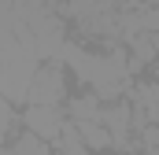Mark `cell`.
I'll return each mask as SVG.
<instances>
[{
    "label": "cell",
    "mask_w": 159,
    "mask_h": 155,
    "mask_svg": "<svg viewBox=\"0 0 159 155\" xmlns=\"http://www.w3.org/2000/svg\"><path fill=\"white\" fill-rule=\"evenodd\" d=\"M133 107H141L148 122H159V85H144L133 92Z\"/></svg>",
    "instance_id": "6"
},
{
    "label": "cell",
    "mask_w": 159,
    "mask_h": 155,
    "mask_svg": "<svg viewBox=\"0 0 159 155\" xmlns=\"http://www.w3.org/2000/svg\"><path fill=\"white\" fill-rule=\"evenodd\" d=\"M129 118H133V111H129V104H115V107H104V115H100V126L111 133V144L119 148V152H126L129 148Z\"/></svg>",
    "instance_id": "4"
},
{
    "label": "cell",
    "mask_w": 159,
    "mask_h": 155,
    "mask_svg": "<svg viewBox=\"0 0 159 155\" xmlns=\"http://www.w3.org/2000/svg\"><path fill=\"white\" fill-rule=\"evenodd\" d=\"M63 92H67V74H63V63L59 59H52V63H44L37 67V74L30 81V104H37V107H56L59 100H63Z\"/></svg>",
    "instance_id": "2"
},
{
    "label": "cell",
    "mask_w": 159,
    "mask_h": 155,
    "mask_svg": "<svg viewBox=\"0 0 159 155\" xmlns=\"http://www.w3.org/2000/svg\"><path fill=\"white\" fill-rule=\"evenodd\" d=\"M44 4H59V0H44Z\"/></svg>",
    "instance_id": "12"
},
{
    "label": "cell",
    "mask_w": 159,
    "mask_h": 155,
    "mask_svg": "<svg viewBox=\"0 0 159 155\" xmlns=\"http://www.w3.org/2000/svg\"><path fill=\"white\" fill-rule=\"evenodd\" d=\"M119 7L122 0H67V15L78 19L81 30L89 33H119Z\"/></svg>",
    "instance_id": "1"
},
{
    "label": "cell",
    "mask_w": 159,
    "mask_h": 155,
    "mask_svg": "<svg viewBox=\"0 0 159 155\" xmlns=\"http://www.w3.org/2000/svg\"><path fill=\"white\" fill-rule=\"evenodd\" d=\"M7 129H11V104L0 96V148H4V137H7Z\"/></svg>",
    "instance_id": "10"
},
{
    "label": "cell",
    "mask_w": 159,
    "mask_h": 155,
    "mask_svg": "<svg viewBox=\"0 0 159 155\" xmlns=\"http://www.w3.org/2000/svg\"><path fill=\"white\" fill-rule=\"evenodd\" d=\"M26 133H34L41 140H59V133H63V118L56 107H30L26 111Z\"/></svg>",
    "instance_id": "3"
},
{
    "label": "cell",
    "mask_w": 159,
    "mask_h": 155,
    "mask_svg": "<svg viewBox=\"0 0 159 155\" xmlns=\"http://www.w3.org/2000/svg\"><path fill=\"white\" fill-rule=\"evenodd\" d=\"M152 155H159V148H156V152H152Z\"/></svg>",
    "instance_id": "13"
},
{
    "label": "cell",
    "mask_w": 159,
    "mask_h": 155,
    "mask_svg": "<svg viewBox=\"0 0 159 155\" xmlns=\"http://www.w3.org/2000/svg\"><path fill=\"white\" fill-rule=\"evenodd\" d=\"M100 115H104L100 100H93V96H78V100H70V118H74V126L100 122Z\"/></svg>",
    "instance_id": "5"
},
{
    "label": "cell",
    "mask_w": 159,
    "mask_h": 155,
    "mask_svg": "<svg viewBox=\"0 0 159 155\" xmlns=\"http://www.w3.org/2000/svg\"><path fill=\"white\" fill-rule=\"evenodd\" d=\"M144 4H148V7H159V0H144Z\"/></svg>",
    "instance_id": "11"
},
{
    "label": "cell",
    "mask_w": 159,
    "mask_h": 155,
    "mask_svg": "<svg viewBox=\"0 0 159 155\" xmlns=\"http://www.w3.org/2000/svg\"><path fill=\"white\" fill-rule=\"evenodd\" d=\"M85 140H81L78 126H63V133H59V155H85Z\"/></svg>",
    "instance_id": "7"
},
{
    "label": "cell",
    "mask_w": 159,
    "mask_h": 155,
    "mask_svg": "<svg viewBox=\"0 0 159 155\" xmlns=\"http://www.w3.org/2000/svg\"><path fill=\"white\" fill-rule=\"evenodd\" d=\"M81 140H85V148H107L111 144V133L100 126V122H85V126H78Z\"/></svg>",
    "instance_id": "8"
},
{
    "label": "cell",
    "mask_w": 159,
    "mask_h": 155,
    "mask_svg": "<svg viewBox=\"0 0 159 155\" xmlns=\"http://www.w3.org/2000/svg\"><path fill=\"white\" fill-rule=\"evenodd\" d=\"M15 155H48V148H44V140L41 137H34V133H22L19 140H15V148H11Z\"/></svg>",
    "instance_id": "9"
}]
</instances>
